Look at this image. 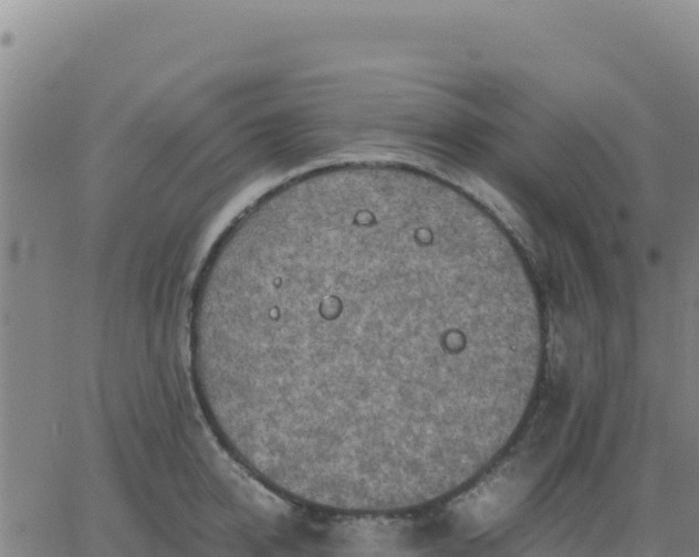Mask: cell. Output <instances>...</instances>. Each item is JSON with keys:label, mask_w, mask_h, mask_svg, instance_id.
Listing matches in <instances>:
<instances>
[{"label": "cell", "mask_w": 699, "mask_h": 557, "mask_svg": "<svg viewBox=\"0 0 699 557\" xmlns=\"http://www.w3.org/2000/svg\"><path fill=\"white\" fill-rule=\"evenodd\" d=\"M474 345L449 211L403 166L330 167L273 190L225 232L195 298L207 416L284 493L365 498L417 483Z\"/></svg>", "instance_id": "cell-1"}]
</instances>
